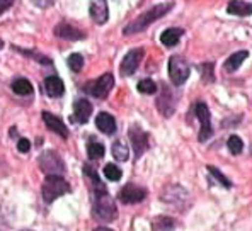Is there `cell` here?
I'll return each instance as SVG.
<instances>
[{
    "instance_id": "21",
    "label": "cell",
    "mask_w": 252,
    "mask_h": 231,
    "mask_svg": "<svg viewBox=\"0 0 252 231\" xmlns=\"http://www.w3.org/2000/svg\"><path fill=\"white\" fill-rule=\"evenodd\" d=\"M10 87H12L14 94H17V95L26 97V95L32 94V85H31V82H29L28 78H16Z\"/></svg>"
},
{
    "instance_id": "6",
    "label": "cell",
    "mask_w": 252,
    "mask_h": 231,
    "mask_svg": "<svg viewBox=\"0 0 252 231\" xmlns=\"http://www.w3.org/2000/svg\"><path fill=\"white\" fill-rule=\"evenodd\" d=\"M39 167L46 175H62L65 172V163L62 156L53 150H46L39 156Z\"/></svg>"
},
{
    "instance_id": "34",
    "label": "cell",
    "mask_w": 252,
    "mask_h": 231,
    "mask_svg": "<svg viewBox=\"0 0 252 231\" xmlns=\"http://www.w3.org/2000/svg\"><path fill=\"white\" fill-rule=\"evenodd\" d=\"M34 2V5H38V7H50L51 3H53V0H32Z\"/></svg>"
},
{
    "instance_id": "26",
    "label": "cell",
    "mask_w": 252,
    "mask_h": 231,
    "mask_svg": "<svg viewBox=\"0 0 252 231\" xmlns=\"http://www.w3.org/2000/svg\"><path fill=\"white\" fill-rule=\"evenodd\" d=\"M227 146H228V150H230L232 155H240L244 150V141L240 140L237 135H232L227 141Z\"/></svg>"
},
{
    "instance_id": "37",
    "label": "cell",
    "mask_w": 252,
    "mask_h": 231,
    "mask_svg": "<svg viewBox=\"0 0 252 231\" xmlns=\"http://www.w3.org/2000/svg\"><path fill=\"white\" fill-rule=\"evenodd\" d=\"M24 231H29V230H24Z\"/></svg>"
},
{
    "instance_id": "17",
    "label": "cell",
    "mask_w": 252,
    "mask_h": 231,
    "mask_svg": "<svg viewBox=\"0 0 252 231\" xmlns=\"http://www.w3.org/2000/svg\"><path fill=\"white\" fill-rule=\"evenodd\" d=\"M44 90L50 97L57 99V97H62L65 94V85H63L62 78L58 77H46L44 80Z\"/></svg>"
},
{
    "instance_id": "27",
    "label": "cell",
    "mask_w": 252,
    "mask_h": 231,
    "mask_svg": "<svg viewBox=\"0 0 252 231\" xmlns=\"http://www.w3.org/2000/svg\"><path fill=\"white\" fill-rule=\"evenodd\" d=\"M174 226H176V221L172 218H167V216H158L157 221H155V228H158L160 231H172Z\"/></svg>"
},
{
    "instance_id": "13",
    "label": "cell",
    "mask_w": 252,
    "mask_h": 231,
    "mask_svg": "<svg viewBox=\"0 0 252 231\" xmlns=\"http://www.w3.org/2000/svg\"><path fill=\"white\" fill-rule=\"evenodd\" d=\"M55 36H58V38H62V39H68V41H80L87 34H85L84 31H80V29L66 24V22H60V24L55 28Z\"/></svg>"
},
{
    "instance_id": "12",
    "label": "cell",
    "mask_w": 252,
    "mask_h": 231,
    "mask_svg": "<svg viewBox=\"0 0 252 231\" xmlns=\"http://www.w3.org/2000/svg\"><path fill=\"white\" fill-rule=\"evenodd\" d=\"M89 14H91L92 21L95 24H106L109 19V9H107L106 0H92L91 7H89Z\"/></svg>"
},
{
    "instance_id": "7",
    "label": "cell",
    "mask_w": 252,
    "mask_h": 231,
    "mask_svg": "<svg viewBox=\"0 0 252 231\" xmlns=\"http://www.w3.org/2000/svg\"><path fill=\"white\" fill-rule=\"evenodd\" d=\"M189 65L183 57H170L169 59V77L174 85H183L189 77Z\"/></svg>"
},
{
    "instance_id": "18",
    "label": "cell",
    "mask_w": 252,
    "mask_h": 231,
    "mask_svg": "<svg viewBox=\"0 0 252 231\" xmlns=\"http://www.w3.org/2000/svg\"><path fill=\"white\" fill-rule=\"evenodd\" d=\"M227 12L232 16H239V17H246L252 14V3L251 2H244V0H230L227 5Z\"/></svg>"
},
{
    "instance_id": "28",
    "label": "cell",
    "mask_w": 252,
    "mask_h": 231,
    "mask_svg": "<svg viewBox=\"0 0 252 231\" xmlns=\"http://www.w3.org/2000/svg\"><path fill=\"white\" fill-rule=\"evenodd\" d=\"M104 177L111 182H118L121 178V169L118 165L109 163V165L104 167Z\"/></svg>"
},
{
    "instance_id": "9",
    "label": "cell",
    "mask_w": 252,
    "mask_h": 231,
    "mask_svg": "<svg viewBox=\"0 0 252 231\" xmlns=\"http://www.w3.org/2000/svg\"><path fill=\"white\" fill-rule=\"evenodd\" d=\"M143 55H145V50L143 48H133L129 50L128 53L125 55L123 61H121V66H120V72L123 77H129L136 72L138 65L142 63L143 59Z\"/></svg>"
},
{
    "instance_id": "36",
    "label": "cell",
    "mask_w": 252,
    "mask_h": 231,
    "mask_svg": "<svg viewBox=\"0 0 252 231\" xmlns=\"http://www.w3.org/2000/svg\"><path fill=\"white\" fill-rule=\"evenodd\" d=\"M2 48H3V41L0 39V50H2Z\"/></svg>"
},
{
    "instance_id": "22",
    "label": "cell",
    "mask_w": 252,
    "mask_h": 231,
    "mask_svg": "<svg viewBox=\"0 0 252 231\" xmlns=\"http://www.w3.org/2000/svg\"><path fill=\"white\" fill-rule=\"evenodd\" d=\"M111 153H113V156L118 160V162H126L129 156L128 146H126L123 141H114L113 148H111Z\"/></svg>"
},
{
    "instance_id": "31",
    "label": "cell",
    "mask_w": 252,
    "mask_h": 231,
    "mask_svg": "<svg viewBox=\"0 0 252 231\" xmlns=\"http://www.w3.org/2000/svg\"><path fill=\"white\" fill-rule=\"evenodd\" d=\"M208 172L213 175L215 178H217L218 182H220L221 185H223V187H227V189H230L232 187V182L228 180V178H225V175L220 172V170H217L215 169V167H208Z\"/></svg>"
},
{
    "instance_id": "23",
    "label": "cell",
    "mask_w": 252,
    "mask_h": 231,
    "mask_svg": "<svg viewBox=\"0 0 252 231\" xmlns=\"http://www.w3.org/2000/svg\"><path fill=\"white\" fill-rule=\"evenodd\" d=\"M104 153H106L104 144L97 143V141H89V143H87V156L91 160L102 158V156H104Z\"/></svg>"
},
{
    "instance_id": "4",
    "label": "cell",
    "mask_w": 252,
    "mask_h": 231,
    "mask_svg": "<svg viewBox=\"0 0 252 231\" xmlns=\"http://www.w3.org/2000/svg\"><path fill=\"white\" fill-rule=\"evenodd\" d=\"M114 87V77L113 73H104L97 78V80L89 82V85H85V92L89 95L95 97V99H106L109 95V92Z\"/></svg>"
},
{
    "instance_id": "8",
    "label": "cell",
    "mask_w": 252,
    "mask_h": 231,
    "mask_svg": "<svg viewBox=\"0 0 252 231\" xmlns=\"http://www.w3.org/2000/svg\"><path fill=\"white\" fill-rule=\"evenodd\" d=\"M194 113H196V117L198 121L201 122V129H199V138L198 140L201 143L208 141L211 136H213V126H211V114H210V109L205 102H198L194 106Z\"/></svg>"
},
{
    "instance_id": "24",
    "label": "cell",
    "mask_w": 252,
    "mask_h": 231,
    "mask_svg": "<svg viewBox=\"0 0 252 231\" xmlns=\"http://www.w3.org/2000/svg\"><path fill=\"white\" fill-rule=\"evenodd\" d=\"M199 72L205 84H213L215 82V65L213 63H203L199 65Z\"/></svg>"
},
{
    "instance_id": "30",
    "label": "cell",
    "mask_w": 252,
    "mask_h": 231,
    "mask_svg": "<svg viewBox=\"0 0 252 231\" xmlns=\"http://www.w3.org/2000/svg\"><path fill=\"white\" fill-rule=\"evenodd\" d=\"M68 66L72 68V72H80L84 68V57L80 53H73L68 57Z\"/></svg>"
},
{
    "instance_id": "20",
    "label": "cell",
    "mask_w": 252,
    "mask_h": 231,
    "mask_svg": "<svg viewBox=\"0 0 252 231\" xmlns=\"http://www.w3.org/2000/svg\"><path fill=\"white\" fill-rule=\"evenodd\" d=\"M183 34H184V31L181 28H169L160 34V43L167 48H172L179 43V39L183 38Z\"/></svg>"
},
{
    "instance_id": "32",
    "label": "cell",
    "mask_w": 252,
    "mask_h": 231,
    "mask_svg": "<svg viewBox=\"0 0 252 231\" xmlns=\"http://www.w3.org/2000/svg\"><path fill=\"white\" fill-rule=\"evenodd\" d=\"M17 150H19L21 153H28V151L31 150V143H29L26 138H21V140L17 141Z\"/></svg>"
},
{
    "instance_id": "3",
    "label": "cell",
    "mask_w": 252,
    "mask_h": 231,
    "mask_svg": "<svg viewBox=\"0 0 252 231\" xmlns=\"http://www.w3.org/2000/svg\"><path fill=\"white\" fill-rule=\"evenodd\" d=\"M66 192H70V185L62 175H46L43 185H41V194L44 202H53L55 199L65 196Z\"/></svg>"
},
{
    "instance_id": "25",
    "label": "cell",
    "mask_w": 252,
    "mask_h": 231,
    "mask_svg": "<svg viewBox=\"0 0 252 231\" xmlns=\"http://www.w3.org/2000/svg\"><path fill=\"white\" fill-rule=\"evenodd\" d=\"M136 88H138L140 94H155L157 92V84H155L154 80H150V78H143V80L138 82V85H136Z\"/></svg>"
},
{
    "instance_id": "10",
    "label": "cell",
    "mask_w": 252,
    "mask_h": 231,
    "mask_svg": "<svg viewBox=\"0 0 252 231\" xmlns=\"http://www.w3.org/2000/svg\"><path fill=\"white\" fill-rule=\"evenodd\" d=\"M145 197H147V191L143 187H138L135 184H126L120 191L118 199L123 204H136V202H142Z\"/></svg>"
},
{
    "instance_id": "2",
    "label": "cell",
    "mask_w": 252,
    "mask_h": 231,
    "mask_svg": "<svg viewBox=\"0 0 252 231\" xmlns=\"http://www.w3.org/2000/svg\"><path fill=\"white\" fill-rule=\"evenodd\" d=\"M94 207H92V214L99 219V221H106L111 223L118 218V209L114 199L109 196V192L106 191V187L94 191Z\"/></svg>"
},
{
    "instance_id": "16",
    "label": "cell",
    "mask_w": 252,
    "mask_h": 231,
    "mask_svg": "<svg viewBox=\"0 0 252 231\" xmlns=\"http://www.w3.org/2000/svg\"><path fill=\"white\" fill-rule=\"evenodd\" d=\"M95 126L104 135H113L116 131V119H114V116L107 113H99L95 116Z\"/></svg>"
},
{
    "instance_id": "5",
    "label": "cell",
    "mask_w": 252,
    "mask_h": 231,
    "mask_svg": "<svg viewBox=\"0 0 252 231\" xmlns=\"http://www.w3.org/2000/svg\"><path fill=\"white\" fill-rule=\"evenodd\" d=\"M128 136H129V141H131V144H133V150H135V160L142 158L143 153L150 148V135L143 131L142 126L133 124L131 128H129Z\"/></svg>"
},
{
    "instance_id": "1",
    "label": "cell",
    "mask_w": 252,
    "mask_h": 231,
    "mask_svg": "<svg viewBox=\"0 0 252 231\" xmlns=\"http://www.w3.org/2000/svg\"><path fill=\"white\" fill-rule=\"evenodd\" d=\"M172 7H174V2H165V3H158V5L145 10V12L140 14L135 21H131L128 26H126V28L123 29V34L129 36V34H136V32L145 31L150 24H154L155 21L162 19V17H164L165 14L172 9Z\"/></svg>"
},
{
    "instance_id": "29",
    "label": "cell",
    "mask_w": 252,
    "mask_h": 231,
    "mask_svg": "<svg viewBox=\"0 0 252 231\" xmlns=\"http://www.w3.org/2000/svg\"><path fill=\"white\" fill-rule=\"evenodd\" d=\"M16 50L19 51V53L24 55V57H29V58H32V59H36V61L43 63V65H51V63H53L50 58L43 57V55H39V53H34V51H31V50H22V48H17V46H16Z\"/></svg>"
},
{
    "instance_id": "19",
    "label": "cell",
    "mask_w": 252,
    "mask_h": 231,
    "mask_svg": "<svg viewBox=\"0 0 252 231\" xmlns=\"http://www.w3.org/2000/svg\"><path fill=\"white\" fill-rule=\"evenodd\" d=\"M247 58H249V51H246V50L233 53L232 57H228V58H227V61H225V65H223L225 72H228V73L237 72V70L240 68V65H242V63L246 61Z\"/></svg>"
},
{
    "instance_id": "11",
    "label": "cell",
    "mask_w": 252,
    "mask_h": 231,
    "mask_svg": "<svg viewBox=\"0 0 252 231\" xmlns=\"http://www.w3.org/2000/svg\"><path fill=\"white\" fill-rule=\"evenodd\" d=\"M176 100L177 95L170 90V87L162 88V94L157 99V107L160 111V114L165 116V117H170L174 114V109H176Z\"/></svg>"
},
{
    "instance_id": "14",
    "label": "cell",
    "mask_w": 252,
    "mask_h": 231,
    "mask_svg": "<svg viewBox=\"0 0 252 231\" xmlns=\"http://www.w3.org/2000/svg\"><path fill=\"white\" fill-rule=\"evenodd\" d=\"M92 116V104L87 99H77L73 104V121L85 124Z\"/></svg>"
},
{
    "instance_id": "35",
    "label": "cell",
    "mask_w": 252,
    "mask_h": 231,
    "mask_svg": "<svg viewBox=\"0 0 252 231\" xmlns=\"http://www.w3.org/2000/svg\"><path fill=\"white\" fill-rule=\"evenodd\" d=\"M94 231H113V230H109V228H95Z\"/></svg>"
},
{
    "instance_id": "15",
    "label": "cell",
    "mask_w": 252,
    "mask_h": 231,
    "mask_svg": "<svg viewBox=\"0 0 252 231\" xmlns=\"http://www.w3.org/2000/svg\"><path fill=\"white\" fill-rule=\"evenodd\" d=\"M43 121H44V124H46V128L50 129V131L60 135L63 140H66V138H68V128H66V124L62 121L60 117H57V116H53L50 113H43Z\"/></svg>"
},
{
    "instance_id": "33",
    "label": "cell",
    "mask_w": 252,
    "mask_h": 231,
    "mask_svg": "<svg viewBox=\"0 0 252 231\" xmlns=\"http://www.w3.org/2000/svg\"><path fill=\"white\" fill-rule=\"evenodd\" d=\"M14 2H16V0H0V16H2L3 12H7V10L14 5Z\"/></svg>"
}]
</instances>
